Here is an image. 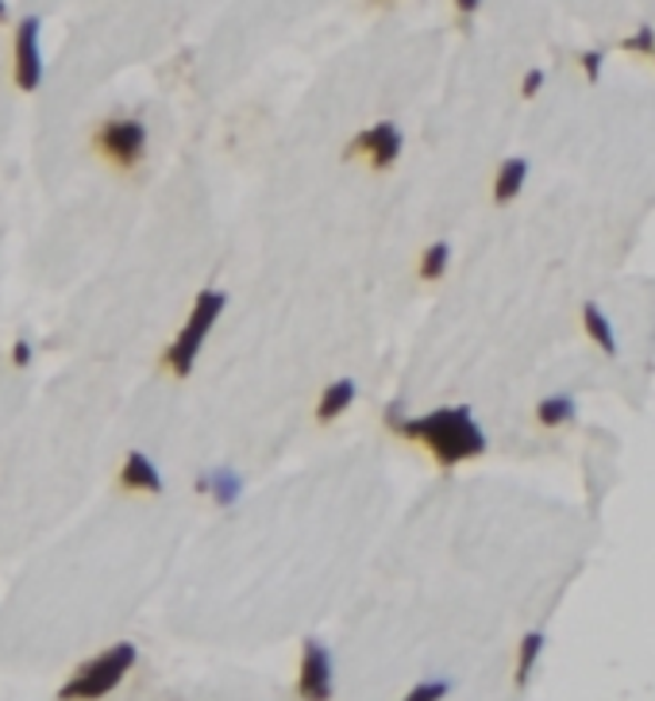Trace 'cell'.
Returning a JSON list of instances; mask_svg holds the SVG:
<instances>
[{
    "instance_id": "obj_1",
    "label": "cell",
    "mask_w": 655,
    "mask_h": 701,
    "mask_svg": "<svg viewBox=\"0 0 655 701\" xmlns=\"http://www.w3.org/2000/svg\"><path fill=\"white\" fill-rule=\"evenodd\" d=\"M397 435L401 440L424 443L440 467H458L486 451V435L474 424L471 409L463 405H447L436 412H424V417H405L397 424Z\"/></svg>"
},
{
    "instance_id": "obj_2",
    "label": "cell",
    "mask_w": 655,
    "mask_h": 701,
    "mask_svg": "<svg viewBox=\"0 0 655 701\" xmlns=\"http://www.w3.org/2000/svg\"><path fill=\"white\" fill-rule=\"evenodd\" d=\"M228 309V297L224 290H216V286H204L201 293L193 297L190 312H185L182 328H178V336L170 340V348L162 351V367L170 370L174 378H190L196 359H201L204 343H209L212 328L220 324V317H224Z\"/></svg>"
},
{
    "instance_id": "obj_3",
    "label": "cell",
    "mask_w": 655,
    "mask_h": 701,
    "mask_svg": "<svg viewBox=\"0 0 655 701\" xmlns=\"http://www.w3.org/2000/svg\"><path fill=\"white\" fill-rule=\"evenodd\" d=\"M135 655H139L135 643H128V640L97 651L93 659H85V663H81L78 671L62 682L59 701H101V698H109L112 690H117L120 682L131 674Z\"/></svg>"
},
{
    "instance_id": "obj_4",
    "label": "cell",
    "mask_w": 655,
    "mask_h": 701,
    "mask_svg": "<svg viewBox=\"0 0 655 701\" xmlns=\"http://www.w3.org/2000/svg\"><path fill=\"white\" fill-rule=\"evenodd\" d=\"M147 143H151V131H147V123L139 117H109L93 136L97 154L120 170L139 167L147 159Z\"/></svg>"
},
{
    "instance_id": "obj_5",
    "label": "cell",
    "mask_w": 655,
    "mask_h": 701,
    "mask_svg": "<svg viewBox=\"0 0 655 701\" xmlns=\"http://www.w3.org/2000/svg\"><path fill=\"white\" fill-rule=\"evenodd\" d=\"M39 31H43V23H39L36 16H23L12 36V78L23 93H36V89L43 86V47H39Z\"/></svg>"
},
{
    "instance_id": "obj_6",
    "label": "cell",
    "mask_w": 655,
    "mask_h": 701,
    "mask_svg": "<svg viewBox=\"0 0 655 701\" xmlns=\"http://www.w3.org/2000/svg\"><path fill=\"white\" fill-rule=\"evenodd\" d=\"M401 151H405V136H401V128L393 120H379L351 139L343 159H366L374 170H390L393 162L401 159Z\"/></svg>"
},
{
    "instance_id": "obj_7",
    "label": "cell",
    "mask_w": 655,
    "mask_h": 701,
    "mask_svg": "<svg viewBox=\"0 0 655 701\" xmlns=\"http://www.w3.org/2000/svg\"><path fill=\"white\" fill-rule=\"evenodd\" d=\"M335 694V667L332 651L321 640L309 637L301 643V667H298V698L301 701H332Z\"/></svg>"
},
{
    "instance_id": "obj_8",
    "label": "cell",
    "mask_w": 655,
    "mask_h": 701,
    "mask_svg": "<svg viewBox=\"0 0 655 701\" xmlns=\"http://www.w3.org/2000/svg\"><path fill=\"white\" fill-rule=\"evenodd\" d=\"M120 490L159 498V493L167 490V482H162V470L147 451H128L124 463H120Z\"/></svg>"
},
{
    "instance_id": "obj_9",
    "label": "cell",
    "mask_w": 655,
    "mask_h": 701,
    "mask_svg": "<svg viewBox=\"0 0 655 701\" xmlns=\"http://www.w3.org/2000/svg\"><path fill=\"white\" fill-rule=\"evenodd\" d=\"M355 398H359L355 378H332V382L321 390V398H316V420H321V424H332V420H340L343 412L355 405Z\"/></svg>"
},
{
    "instance_id": "obj_10",
    "label": "cell",
    "mask_w": 655,
    "mask_h": 701,
    "mask_svg": "<svg viewBox=\"0 0 655 701\" xmlns=\"http://www.w3.org/2000/svg\"><path fill=\"white\" fill-rule=\"evenodd\" d=\"M243 493V478L232 467H209L204 470V498H212L216 505H235Z\"/></svg>"
},
{
    "instance_id": "obj_11",
    "label": "cell",
    "mask_w": 655,
    "mask_h": 701,
    "mask_svg": "<svg viewBox=\"0 0 655 701\" xmlns=\"http://www.w3.org/2000/svg\"><path fill=\"white\" fill-rule=\"evenodd\" d=\"M524 178H528V162L524 159H510L497 167V178H494V197L497 201H513V197L521 193Z\"/></svg>"
},
{
    "instance_id": "obj_12",
    "label": "cell",
    "mask_w": 655,
    "mask_h": 701,
    "mask_svg": "<svg viewBox=\"0 0 655 701\" xmlns=\"http://www.w3.org/2000/svg\"><path fill=\"white\" fill-rule=\"evenodd\" d=\"M447 262H452V247L447 243H429L421 251V267H416V274H421V282H440L447 270Z\"/></svg>"
},
{
    "instance_id": "obj_13",
    "label": "cell",
    "mask_w": 655,
    "mask_h": 701,
    "mask_svg": "<svg viewBox=\"0 0 655 701\" xmlns=\"http://www.w3.org/2000/svg\"><path fill=\"white\" fill-rule=\"evenodd\" d=\"M444 694H447L444 682H421V687H413V690H409V694L401 698V701H440Z\"/></svg>"
},
{
    "instance_id": "obj_14",
    "label": "cell",
    "mask_w": 655,
    "mask_h": 701,
    "mask_svg": "<svg viewBox=\"0 0 655 701\" xmlns=\"http://www.w3.org/2000/svg\"><path fill=\"white\" fill-rule=\"evenodd\" d=\"M8 354H12V367L16 370H28L31 362H36V343L23 340V336H20V340L12 343V351H8Z\"/></svg>"
},
{
    "instance_id": "obj_15",
    "label": "cell",
    "mask_w": 655,
    "mask_h": 701,
    "mask_svg": "<svg viewBox=\"0 0 655 701\" xmlns=\"http://www.w3.org/2000/svg\"><path fill=\"white\" fill-rule=\"evenodd\" d=\"M567 417H571L567 401H560V398L540 401V420H544V424H560V420H567Z\"/></svg>"
},
{
    "instance_id": "obj_16",
    "label": "cell",
    "mask_w": 655,
    "mask_h": 701,
    "mask_svg": "<svg viewBox=\"0 0 655 701\" xmlns=\"http://www.w3.org/2000/svg\"><path fill=\"white\" fill-rule=\"evenodd\" d=\"M540 86H544V73H540V70H532L528 78H524L521 93H524V97H536V89H540Z\"/></svg>"
},
{
    "instance_id": "obj_17",
    "label": "cell",
    "mask_w": 655,
    "mask_h": 701,
    "mask_svg": "<svg viewBox=\"0 0 655 701\" xmlns=\"http://www.w3.org/2000/svg\"><path fill=\"white\" fill-rule=\"evenodd\" d=\"M455 8H458L463 16H474V12L482 8V0H455Z\"/></svg>"
},
{
    "instance_id": "obj_18",
    "label": "cell",
    "mask_w": 655,
    "mask_h": 701,
    "mask_svg": "<svg viewBox=\"0 0 655 701\" xmlns=\"http://www.w3.org/2000/svg\"><path fill=\"white\" fill-rule=\"evenodd\" d=\"M8 20V0H0V23Z\"/></svg>"
}]
</instances>
